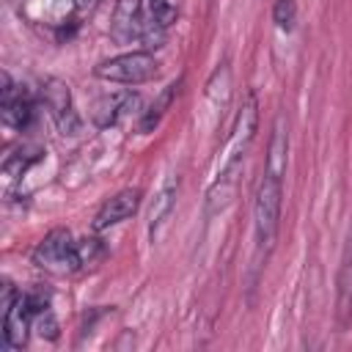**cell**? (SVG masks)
I'll return each instance as SVG.
<instances>
[{"instance_id": "ba28073f", "label": "cell", "mask_w": 352, "mask_h": 352, "mask_svg": "<svg viewBox=\"0 0 352 352\" xmlns=\"http://www.w3.org/2000/svg\"><path fill=\"white\" fill-rule=\"evenodd\" d=\"M138 104H140L138 94H132V91H116V94H107V96L96 99L91 118H94V124L99 129H107V126H116L121 118L132 116L138 110Z\"/></svg>"}, {"instance_id": "ac0fdd59", "label": "cell", "mask_w": 352, "mask_h": 352, "mask_svg": "<svg viewBox=\"0 0 352 352\" xmlns=\"http://www.w3.org/2000/svg\"><path fill=\"white\" fill-rule=\"evenodd\" d=\"M77 253H80V264L88 267V264H96L102 258L104 248H102V242L96 236H88V239H80L77 242Z\"/></svg>"}, {"instance_id": "8992f818", "label": "cell", "mask_w": 352, "mask_h": 352, "mask_svg": "<svg viewBox=\"0 0 352 352\" xmlns=\"http://www.w3.org/2000/svg\"><path fill=\"white\" fill-rule=\"evenodd\" d=\"M33 311L25 300V294H16L14 302L3 308V346L6 349H22L33 324Z\"/></svg>"}, {"instance_id": "9c48e42d", "label": "cell", "mask_w": 352, "mask_h": 352, "mask_svg": "<svg viewBox=\"0 0 352 352\" xmlns=\"http://www.w3.org/2000/svg\"><path fill=\"white\" fill-rule=\"evenodd\" d=\"M0 116H3V124L14 126V129H25L33 118V102L30 96L11 82L8 74H3V96H0Z\"/></svg>"}, {"instance_id": "5bb4252c", "label": "cell", "mask_w": 352, "mask_h": 352, "mask_svg": "<svg viewBox=\"0 0 352 352\" xmlns=\"http://www.w3.org/2000/svg\"><path fill=\"white\" fill-rule=\"evenodd\" d=\"M38 157H41V148L38 146H22V148L6 154V160H3V176L6 179L22 176V170H28Z\"/></svg>"}, {"instance_id": "277c9868", "label": "cell", "mask_w": 352, "mask_h": 352, "mask_svg": "<svg viewBox=\"0 0 352 352\" xmlns=\"http://www.w3.org/2000/svg\"><path fill=\"white\" fill-rule=\"evenodd\" d=\"M41 102L44 107L50 110L55 126L63 132V135H74L80 129V118L74 113V104H72V94H69V85L60 82V80H44L41 82Z\"/></svg>"}, {"instance_id": "2e32d148", "label": "cell", "mask_w": 352, "mask_h": 352, "mask_svg": "<svg viewBox=\"0 0 352 352\" xmlns=\"http://www.w3.org/2000/svg\"><path fill=\"white\" fill-rule=\"evenodd\" d=\"M176 91H179V82H173V85H168L165 91H162V96L143 113V118H140V132H151L157 124H160V118L165 116V110L170 107V102H173V96H176Z\"/></svg>"}, {"instance_id": "7c38bea8", "label": "cell", "mask_w": 352, "mask_h": 352, "mask_svg": "<svg viewBox=\"0 0 352 352\" xmlns=\"http://www.w3.org/2000/svg\"><path fill=\"white\" fill-rule=\"evenodd\" d=\"M173 204H176V182L168 179V182L162 184V190L157 192V198H154V204H151V212H148V231H151V236L160 234V228L165 226V220H168L170 212H173Z\"/></svg>"}, {"instance_id": "5b68a950", "label": "cell", "mask_w": 352, "mask_h": 352, "mask_svg": "<svg viewBox=\"0 0 352 352\" xmlns=\"http://www.w3.org/2000/svg\"><path fill=\"white\" fill-rule=\"evenodd\" d=\"M110 33L116 41H143L146 33V6L143 0H116Z\"/></svg>"}, {"instance_id": "9a60e30c", "label": "cell", "mask_w": 352, "mask_h": 352, "mask_svg": "<svg viewBox=\"0 0 352 352\" xmlns=\"http://www.w3.org/2000/svg\"><path fill=\"white\" fill-rule=\"evenodd\" d=\"M143 6H146V22L157 30H168L179 16V8L173 0H146Z\"/></svg>"}, {"instance_id": "30bf717a", "label": "cell", "mask_w": 352, "mask_h": 352, "mask_svg": "<svg viewBox=\"0 0 352 352\" xmlns=\"http://www.w3.org/2000/svg\"><path fill=\"white\" fill-rule=\"evenodd\" d=\"M336 319H338V327L341 330H346L352 324V226H349V236H346V248H344L341 270H338Z\"/></svg>"}, {"instance_id": "52a82bcc", "label": "cell", "mask_w": 352, "mask_h": 352, "mask_svg": "<svg viewBox=\"0 0 352 352\" xmlns=\"http://www.w3.org/2000/svg\"><path fill=\"white\" fill-rule=\"evenodd\" d=\"M140 198H143V192H140L138 187H126V190L110 195V198L102 204V209L96 212V217H94V231H104V228H110V226H118V223L129 220V217L138 212Z\"/></svg>"}, {"instance_id": "8fae6325", "label": "cell", "mask_w": 352, "mask_h": 352, "mask_svg": "<svg viewBox=\"0 0 352 352\" xmlns=\"http://www.w3.org/2000/svg\"><path fill=\"white\" fill-rule=\"evenodd\" d=\"M239 168H242V162L228 165V168H223V170L217 173L214 184H212L209 192H206V212H209V214L223 212V209L231 204V198H234V192H236V184H239Z\"/></svg>"}, {"instance_id": "7a4b0ae2", "label": "cell", "mask_w": 352, "mask_h": 352, "mask_svg": "<svg viewBox=\"0 0 352 352\" xmlns=\"http://www.w3.org/2000/svg\"><path fill=\"white\" fill-rule=\"evenodd\" d=\"M160 72V60L146 52V50H135V52H124L116 58H107L102 63L94 66V74L104 82H121V85H140L154 80Z\"/></svg>"}, {"instance_id": "4fadbf2b", "label": "cell", "mask_w": 352, "mask_h": 352, "mask_svg": "<svg viewBox=\"0 0 352 352\" xmlns=\"http://www.w3.org/2000/svg\"><path fill=\"white\" fill-rule=\"evenodd\" d=\"M286 151H289V135L283 129V118H278L275 129H272V138H270V151H267V168L264 170L283 176V170H286Z\"/></svg>"}, {"instance_id": "6da1fadb", "label": "cell", "mask_w": 352, "mask_h": 352, "mask_svg": "<svg viewBox=\"0 0 352 352\" xmlns=\"http://www.w3.org/2000/svg\"><path fill=\"white\" fill-rule=\"evenodd\" d=\"M280 198H283V176L264 170L253 201V231L258 250H270L275 242L278 220H280Z\"/></svg>"}, {"instance_id": "3957f363", "label": "cell", "mask_w": 352, "mask_h": 352, "mask_svg": "<svg viewBox=\"0 0 352 352\" xmlns=\"http://www.w3.org/2000/svg\"><path fill=\"white\" fill-rule=\"evenodd\" d=\"M33 264L47 270V272H52V275H66V272L82 270L80 253H77V242L72 239V234L66 228L50 231L33 248Z\"/></svg>"}, {"instance_id": "e0dca14e", "label": "cell", "mask_w": 352, "mask_h": 352, "mask_svg": "<svg viewBox=\"0 0 352 352\" xmlns=\"http://www.w3.org/2000/svg\"><path fill=\"white\" fill-rule=\"evenodd\" d=\"M294 19H297V6H294V0H275V6H272V22H275L280 30H292V28H294Z\"/></svg>"}]
</instances>
